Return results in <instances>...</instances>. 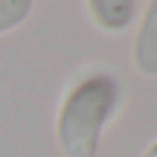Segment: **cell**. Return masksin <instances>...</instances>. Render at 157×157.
<instances>
[{
	"instance_id": "obj_1",
	"label": "cell",
	"mask_w": 157,
	"mask_h": 157,
	"mask_svg": "<svg viewBox=\"0 0 157 157\" xmlns=\"http://www.w3.org/2000/svg\"><path fill=\"white\" fill-rule=\"evenodd\" d=\"M121 99V86L110 72L83 75L63 97L55 135L63 157H97L99 138Z\"/></svg>"
},
{
	"instance_id": "obj_5",
	"label": "cell",
	"mask_w": 157,
	"mask_h": 157,
	"mask_svg": "<svg viewBox=\"0 0 157 157\" xmlns=\"http://www.w3.org/2000/svg\"><path fill=\"white\" fill-rule=\"evenodd\" d=\"M144 157H157V141H152V144H149V149L144 152Z\"/></svg>"
},
{
	"instance_id": "obj_4",
	"label": "cell",
	"mask_w": 157,
	"mask_h": 157,
	"mask_svg": "<svg viewBox=\"0 0 157 157\" xmlns=\"http://www.w3.org/2000/svg\"><path fill=\"white\" fill-rule=\"evenodd\" d=\"M33 8V0H0V33L14 30L28 19Z\"/></svg>"
},
{
	"instance_id": "obj_2",
	"label": "cell",
	"mask_w": 157,
	"mask_h": 157,
	"mask_svg": "<svg viewBox=\"0 0 157 157\" xmlns=\"http://www.w3.org/2000/svg\"><path fill=\"white\" fill-rule=\"evenodd\" d=\"M132 66L144 77H157V0L146 3V14L132 44Z\"/></svg>"
},
{
	"instance_id": "obj_3",
	"label": "cell",
	"mask_w": 157,
	"mask_h": 157,
	"mask_svg": "<svg viewBox=\"0 0 157 157\" xmlns=\"http://www.w3.org/2000/svg\"><path fill=\"white\" fill-rule=\"evenodd\" d=\"M91 19L105 33H121L135 17V0H86Z\"/></svg>"
}]
</instances>
